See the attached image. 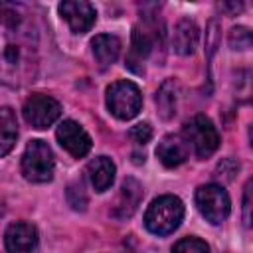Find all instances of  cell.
Listing matches in <instances>:
<instances>
[{
  "mask_svg": "<svg viewBox=\"0 0 253 253\" xmlns=\"http://www.w3.org/2000/svg\"><path fill=\"white\" fill-rule=\"evenodd\" d=\"M40 67V36L32 12L16 2H0V85L24 87Z\"/></svg>",
  "mask_w": 253,
  "mask_h": 253,
  "instance_id": "6da1fadb",
  "label": "cell"
},
{
  "mask_svg": "<svg viewBox=\"0 0 253 253\" xmlns=\"http://www.w3.org/2000/svg\"><path fill=\"white\" fill-rule=\"evenodd\" d=\"M182 217H184L182 200L166 194L152 200V204L144 213V225L154 235H168L174 229H178Z\"/></svg>",
  "mask_w": 253,
  "mask_h": 253,
  "instance_id": "7a4b0ae2",
  "label": "cell"
},
{
  "mask_svg": "<svg viewBox=\"0 0 253 253\" xmlns=\"http://www.w3.org/2000/svg\"><path fill=\"white\" fill-rule=\"evenodd\" d=\"M53 168H55V160H53V152L47 146L45 140H30L26 144V150L22 154V174L28 182H36V184H43L49 182L53 178Z\"/></svg>",
  "mask_w": 253,
  "mask_h": 253,
  "instance_id": "3957f363",
  "label": "cell"
},
{
  "mask_svg": "<svg viewBox=\"0 0 253 253\" xmlns=\"http://www.w3.org/2000/svg\"><path fill=\"white\" fill-rule=\"evenodd\" d=\"M107 107L121 121L134 119L142 107L140 89L132 81H126V79L111 83L107 87Z\"/></svg>",
  "mask_w": 253,
  "mask_h": 253,
  "instance_id": "277c9868",
  "label": "cell"
},
{
  "mask_svg": "<svg viewBox=\"0 0 253 253\" xmlns=\"http://www.w3.org/2000/svg\"><path fill=\"white\" fill-rule=\"evenodd\" d=\"M182 138L188 142V146L194 148L198 158L211 156L219 146V134L213 123L206 115H196L184 125Z\"/></svg>",
  "mask_w": 253,
  "mask_h": 253,
  "instance_id": "5b68a950",
  "label": "cell"
},
{
  "mask_svg": "<svg viewBox=\"0 0 253 253\" xmlns=\"http://www.w3.org/2000/svg\"><path fill=\"white\" fill-rule=\"evenodd\" d=\"M196 206L200 213L213 225L227 219L231 204L227 192L219 184H206L196 190Z\"/></svg>",
  "mask_w": 253,
  "mask_h": 253,
  "instance_id": "8992f818",
  "label": "cell"
},
{
  "mask_svg": "<svg viewBox=\"0 0 253 253\" xmlns=\"http://www.w3.org/2000/svg\"><path fill=\"white\" fill-rule=\"evenodd\" d=\"M24 119L28 125H32L34 128H47L51 126L59 115H61V105L49 97V95H43V93H34L26 99L24 103Z\"/></svg>",
  "mask_w": 253,
  "mask_h": 253,
  "instance_id": "52a82bcc",
  "label": "cell"
},
{
  "mask_svg": "<svg viewBox=\"0 0 253 253\" xmlns=\"http://www.w3.org/2000/svg\"><path fill=\"white\" fill-rule=\"evenodd\" d=\"M4 245L8 253H38L40 237L38 229L30 221H14L4 233Z\"/></svg>",
  "mask_w": 253,
  "mask_h": 253,
  "instance_id": "ba28073f",
  "label": "cell"
},
{
  "mask_svg": "<svg viewBox=\"0 0 253 253\" xmlns=\"http://www.w3.org/2000/svg\"><path fill=\"white\" fill-rule=\"evenodd\" d=\"M59 14L75 34L89 32L93 28L95 20H97L95 8L85 0H65V2H61L59 4Z\"/></svg>",
  "mask_w": 253,
  "mask_h": 253,
  "instance_id": "9c48e42d",
  "label": "cell"
},
{
  "mask_svg": "<svg viewBox=\"0 0 253 253\" xmlns=\"http://www.w3.org/2000/svg\"><path fill=\"white\" fill-rule=\"evenodd\" d=\"M55 136L59 140V144L75 158H81L85 156L89 150H91V136L85 132V128L75 123V121H63L57 130H55Z\"/></svg>",
  "mask_w": 253,
  "mask_h": 253,
  "instance_id": "30bf717a",
  "label": "cell"
},
{
  "mask_svg": "<svg viewBox=\"0 0 253 253\" xmlns=\"http://www.w3.org/2000/svg\"><path fill=\"white\" fill-rule=\"evenodd\" d=\"M156 34H150L144 28L134 26L132 30V40H130V49L126 55V67L132 69L134 73H142V65L148 59V55L154 49Z\"/></svg>",
  "mask_w": 253,
  "mask_h": 253,
  "instance_id": "8fae6325",
  "label": "cell"
},
{
  "mask_svg": "<svg viewBox=\"0 0 253 253\" xmlns=\"http://www.w3.org/2000/svg\"><path fill=\"white\" fill-rule=\"evenodd\" d=\"M142 186L138 184V180H134V178H126L125 182H123V186H121V192H119V196H117V202H115V206H113V217H117V219H126V217H130L134 211H136V208H138V204H140V200H142Z\"/></svg>",
  "mask_w": 253,
  "mask_h": 253,
  "instance_id": "7c38bea8",
  "label": "cell"
},
{
  "mask_svg": "<svg viewBox=\"0 0 253 253\" xmlns=\"http://www.w3.org/2000/svg\"><path fill=\"white\" fill-rule=\"evenodd\" d=\"M188 154H190V146L180 134H168L156 146V156L166 168H176L184 164Z\"/></svg>",
  "mask_w": 253,
  "mask_h": 253,
  "instance_id": "4fadbf2b",
  "label": "cell"
},
{
  "mask_svg": "<svg viewBox=\"0 0 253 253\" xmlns=\"http://www.w3.org/2000/svg\"><path fill=\"white\" fill-rule=\"evenodd\" d=\"M115 174H117V168L109 156H97L87 164V178L95 188V192L109 190L115 182Z\"/></svg>",
  "mask_w": 253,
  "mask_h": 253,
  "instance_id": "5bb4252c",
  "label": "cell"
},
{
  "mask_svg": "<svg viewBox=\"0 0 253 253\" xmlns=\"http://www.w3.org/2000/svg\"><path fill=\"white\" fill-rule=\"evenodd\" d=\"M198 42H200V28L188 18L180 20L174 28V34H172L174 51L180 55H190L196 51Z\"/></svg>",
  "mask_w": 253,
  "mask_h": 253,
  "instance_id": "9a60e30c",
  "label": "cell"
},
{
  "mask_svg": "<svg viewBox=\"0 0 253 253\" xmlns=\"http://www.w3.org/2000/svg\"><path fill=\"white\" fill-rule=\"evenodd\" d=\"M91 47H93V55H95L97 63L105 69V67L113 65L119 59L121 40L117 36H113V34H99V36L93 38Z\"/></svg>",
  "mask_w": 253,
  "mask_h": 253,
  "instance_id": "2e32d148",
  "label": "cell"
},
{
  "mask_svg": "<svg viewBox=\"0 0 253 253\" xmlns=\"http://www.w3.org/2000/svg\"><path fill=\"white\" fill-rule=\"evenodd\" d=\"M18 138V119L10 107L0 109V158L6 156Z\"/></svg>",
  "mask_w": 253,
  "mask_h": 253,
  "instance_id": "e0dca14e",
  "label": "cell"
},
{
  "mask_svg": "<svg viewBox=\"0 0 253 253\" xmlns=\"http://www.w3.org/2000/svg\"><path fill=\"white\" fill-rule=\"evenodd\" d=\"M176 89H178L176 81L174 79H166L160 85L158 93H156V105H158L160 117L164 121H168V119H172L176 115Z\"/></svg>",
  "mask_w": 253,
  "mask_h": 253,
  "instance_id": "ac0fdd59",
  "label": "cell"
},
{
  "mask_svg": "<svg viewBox=\"0 0 253 253\" xmlns=\"http://www.w3.org/2000/svg\"><path fill=\"white\" fill-rule=\"evenodd\" d=\"M172 253H210V247L198 237H184L172 247Z\"/></svg>",
  "mask_w": 253,
  "mask_h": 253,
  "instance_id": "d6986e66",
  "label": "cell"
},
{
  "mask_svg": "<svg viewBox=\"0 0 253 253\" xmlns=\"http://www.w3.org/2000/svg\"><path fill=\"white\" fill-rule=\"evenodd\" d=\"M227 40H229V45L233 49H247V47H251V32L247 28H243V26L231 28Z\"/></svg>",
  "mask_w": 253,
  "mask_h": 253,
  "instance_id": "ffe728a7",
  "label": "cell"
},
{
  "mask_svg": "<svg viewBox=\"0 0 253 253\" xmlns=\"http://www.w3.org/2000/svg\"><path fill=\"white\" fill-rule=\"evenodd\" d=\"M67 200H69V206L73 210H85L87 206V196H85V190H83V184L81 182H75L67 188Z\"/></svg>",
  "mask_w": 253,
  "mask_h": 253,
  "instance_id": "44dd1931",
  "label": "cell"
},
{
  "mask_svg": "<svg viewBox=\"0 0 253 253\" xmlns=\"http://www.w3.org/2000/svg\"><path fill=\"white\" fill-rule=\"evenodd\" d=\"M237 172H239V162L233 160V158H223V160L217 164V168H215V174H217L223 182L233 180V176H235Z\"/></svg>",
  "mask_w": 253,
  "mask_h": 253,
  "instance_id": "7402d4cb",
  "label": "cell"
},
{
  "mask_svg": "<svg viewBox=\"0 0 253 253\" xmlns=\"http://www.w3.org/2000/svg\"><path fill=\"white\" fill-rule=\"evenodd\" d=\"M128 136H130V140L136 142V144H146V142L152 138V128H150L148 123H138V125H134V126L128 130Z\"/></svg>",
  "mask_w": 253,
  "mask_h": 253,
  "instance_id": "603a6c76",
  "label": "cell"
},
{
  "mask_svg": "<svg viewBox=\"0 0 253 253\" xmlns=\"http://www.w3.org/2000/svg\"><path fill=\"white\" fill-rule=\"evenodd\" d=\"M251 186H253V182L249 180L245 184V192H243V223L247 227H251Z\"/></svg>",
  "mask_w": 253,
  "mask_h": 253,
  "instance_id": "cb8c5ba5",
  "label": "cell"
}]
</instances>
